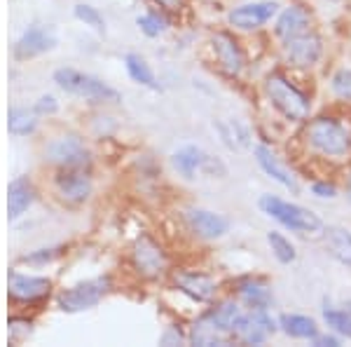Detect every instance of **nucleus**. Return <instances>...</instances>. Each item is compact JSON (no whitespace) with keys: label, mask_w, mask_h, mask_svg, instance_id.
Segmentation results:
<instances>
[{"label":"nucleus","mask_w":351,"mask_h":347,"mask_svg":"<svg viewBox=\"0 0 351 347\" xmlns=\"http://www.w3.org/2000/svg\"><path fill=\"white\" fill-rule=\"evenodd\" d=\"M258 204H260V209H263V214H267L276 223H281L293 232H300V235L324 232V227H326L319 214H314L311 209L300 207V204L281 200V197H276V195H263Z\"/></svg>","instance_id":"1"},{"label":"nucleus","mask_w":351,"mask_h":347,"mask_svg":"<svg viewBox=\"0 0 351 347\" xmlns=\"http://www.w3.org/2000/svg\"><path fill=\"white\" fill-rule=\"evenodd\" d=\"M265 92H267L271 106L284 117H288V120L302 122L309 117V111H311L309 99L300 92L295 85H291L284 76H279V73L267 76V80H265Z\"/></svg>","instance_id":"2"},{"label":"nucleus","mask_w":351,"mask_h":347,"mask_svg":"<svg viewBox=\"0 0 351 347\" xmlns=\"http://www.w3.org/2000/svg\"><path fill=\"white\" fill-rule=\"evenodd\" d=\"M307 144L328 157H344L349 153V134L335 117H316L304 129Z\"/></svg>","instance_id":"3"},{"label":"nucleus","mask_w":351,"mask_h":347,"mask_svg":"<svg viewBox=\"0 0 351 347\" xmlns=\"http://www.w3.org/2000/svg\"><path fill=\"white\" fill-rule=\"evenodd\" d=\"M54 82L59 85L61 89H66L68 94L82 96V99L89 101H104V104H115L120 99V94L112 87H108L104 80L94 76H87V73H80L75 68H59L54 73Z\"/></svg>","instance_id":"4"},{"label":"nucleus","mask_w":351,"mask_h":347,"mask_svg":"<svg viewBox=\"0 0 351 347\" xmlns=\"http://www.w3.org/2000/svg\"><path fill=\"white\" fill-rule=\"evenodd\" d=\"M45 160L61 169L84 167V164H89V148L84 146V141L75 134L54 136V139L47 141V146H45Z\"/></svg>","instance_id":"5"},{"label":"nucleus","mask_w":351,"mask_h":347,"mask_svg":"<svg viewBox=\"0 0 351 347\" xmlns=\"http://www.w3.org/2000/svg\"><path fill=\"white\" fill-rule=\"evenodd\" d=\"M108 289H110L108 277H96V280L80 282V284H75V287L59 293V307L64 312L89 310V307L99 305V300L108 293Z\"/></svg>","instance_id":"6"},{"label":"nucleus","mask_w":351,"mask_h":347,"mask_svg":"<svg viewBox=\"0 0 351 347\" xmlns=\"http://www.w3.org/2000/svg\"><path fill=\"white\" fill-rule=\"evenodd\" d=\"M132 265L145 280H157L167 270V254L150 235H141L132 247Z\"/></svg>","instance_id":"7"},{"label":"nucleus","mask_w":351,"mask_h":347,"mask_svg":"<svg viewBox=\"0 0 351 347\" xmlns=\"http://www.w3.org/2000/svg\"><path fill=\"white\" fill-rule=\"evenodd\" d=\"M281 12V5L276 0H253V3L239 5L228 14V21L239 31H256L269 24Z\"/></svg>","instance_id":"8"},{"label":"nucleus","mask_w":351,"mask_h":347,"mask_svg":"<svg viewBox=\"0 0 351 347\" xmlns=\"http://www.w3.org/2000/svg\"><path fill=\"white\" fill-rule=\"evenodd\" d=\"M284 56L291 66L295 68H311L319 64V59L324 56V43L316 33H302V36L288 38L284 41Z\"/></svg>","instance_id":"9"},{"label":"nucleus","mask_w":351,"mask_h":347,"mask_svg":"<svg viewBox=\"0 0 351 347\" xmlns=\"http://www.w3.org/2000/svg\"><path fill=\"white\" fill-rule=\"evenodd\" d=\"M276 328H279V322L271 320L267 310H251L243 312L241 320L237 322L234 335L246 345H263L271 333H276Z\"/></svg>","instance_id":"10"},{"label":"nucleus","mask_w":351,"mask_h":347,"mask_svg":"<svg viewBox=\"0 0 351 347\" xmlns=\"http://www.w3.org/2000/svg\"><path fill=\"white\" fill-rule=\"evenodd\" d=\"M59 197L68 204H82L89 200L94 190V183L89 179V174L84 172V167H73V169H61V174L54 181Z\"/></svg>","instance_id":"11"},{"label":"nucleus","mask_w":351,"mask_h":347,"mask_svg":"<svg viewBox=\"0 0 351 347\" xmlns=\"http://www.w3.org/2000/svg\"><path fill=\"white\" fill-rule=\"evenodd\" d=\"M232 340H237L234 333L218 322V317L213 315V310L204 312V315L192 324V328H190V343L192 345H202V347L230 345Z\"/></svg>","instance_id":"12"},{"label":"nucleus","mask_w":351,"mask_h":347,"mask_svg":"<svg viewBox=\"0 0 351 347\" xmlns=\"http://www.w3.org/2000/svg\"><path fill=\"white\" fill-rule=\"evenodd\" d=\"M173 284L180 293L190 295L197 303H206V300H211L218 291V284L211 275H206V272H195V270L176 272Z\"/></svg>","instance_id":"13"},{"label":"nucleus","mask_w":351,"mask_h":347,"mask_svg":"<svg viewBox=\"0 0 351 347\" xmlns=\"http://www.w3.org/2000/svg\"><path fill=\"white\" fill-rule=\"evenodd\" d=\"M54 47H56L54 28L36 24V26L28 28L24 36L16 41L14 54H16V59H31V56L45 54V52H49V49H54Z\"/></svg>","instance_id":"14"},{"label":"nucleus","mask_w":351,"mask_h":347,"mask_svg":"<svg viewBox=\"0 0 351 347\" xmlns=\"http://www.w3.org/2000/svg\"><path fill=\"white\" fill-rule=\"evenodd\" d=\"M52 282L47 277H36V275H10V298L16 303H38V300L47 298Z\"/></svg>","instance_id":"15"},{"label":"nucleus","mask_w":351,"mask_h":347,"mask_svg":"<svg viewBox=\"0 0 351 347\" xmlns=\"http://www.w3.org/2000/svg\"><path fill=\"white\" fill-rule=\"evenodd\" d=\"M188 225L202 240H218L230 230V221L223 214L208 212V209H190Z\"/></svg>","instance_id":"16"},{"label":"nucleus","mask_w":351,"mask_h":347,"mask_svg":"<svg viewBox=\"0 0 351 347\" xmlns=\"http://www.w3.org/2000/svg\"><path fill=\"white\" fill-rule=\"evenodd\" d=\"M311 26V12L304 5H288V8L281 10L279 14H276V36L284 38H295V36H302V33H307Z\"/></svg>","instance_id":"17"},{"label":"nucleus","mask_w":351,"mask_h":347,"mask_svg":"<svg viewBox=\"0 0 351 347\" xmlns=\"http://www.w3.org/2000/svg\"><path fill=\"white\" fill-rule=\"evenodd\" d=\"M253 155H256V162L260 164V169H263V172L267 174L269 179H274L276 183L288 188L291 192H298L300 190L295 176H293L291 169H288L286 164L274 155V150H271V148H267V146H256Z\"/></svg>","instance_id":"18"},{"label":"nucleus","mask_w":351,"mask_h":347,"mask_svg":"<svg viewBox=\"0 0 351 347\" xmlns=\"http://www.w3.org/2000/svg\"><path fill=\"white\" fill-rule=\"evenodd\" d=\"M211 45H213V52H216V59L220 68L230 76H239L241 68H243V54H241V47L230 33H216L211 38Z\"/></svg>","instance_id":"19"},{"label":"nucleus","mask_w":351,"mask_h":347,"mask_svg":"<svg viewBox=\"0 0 351 347\" xmlns=\"http://www.w3.org/2000/svg\"><path fill=\"white\" fill-rule=\"evenodd\" d=\"M237 295L248 310H267L271 300H274L269 284L265 280H258V277H246V280L237 284Z\"/></svg>","instance_id":"20"},{"label":"nucleus","mask_w":351,"mask_h":347,"mask_svg":"<svg viewBox=\"0 0 351 347\" xmlns=\"http://www.w3.org/2000/svg\"><path fill=\"white\" fill-rule=\"evenodd\" d=\"M324 244L328 254L342 265L351 267V230L344 225H326L324 227Z\"/></svg>","instance_id":"21"},{"label":"nucleus","mask_w":351,"mask_h":347,"mask_svg":"<svg viewBox=\"0 0 351 347\" xmlns=\"http://www.w3.org/2000/svg\"><path fill=\"white\" fill-rule=\"evenodd\" d=\"M33 200H36V192H33L31 181H28L26 176L14 179L8 188V216H10V221L19 219V216L33 204Z\"/></svg>","instance_id":"22"},{"label":"nucleus","mask_w":351,"mask_h":347,"mask_svg":"<svg viewBox=\"0 0 351 347\" xmlns=\"http://www.w3.org/2000/svg\"><path fill=\"white\" fill-rule=\"evenodd\" d=\"M173 169L185 179H195L197 172H204V164H206V153L197 146H185L171 157Z\"/></svg>","instance_id":"23"},{"label":"nucleus","mask_w":351,"mask_h":347,"mask_svg":"<svg viewBox=\"0 0 351 347\" xmlns=\"http://www.w3.org/2000/svg\"><path fill=\"white\" fill-rule=\"evenodd\" d=\"M279 328L286 335H291V338H302V340H311L319 333V324L307 315H281Z\"/></svg>","instance_id":"24"},{"label":"nucleus","mask_w":351,"mask_h":347,"mask_svg":"<svg viewBox=\"0 0 351 347\" xmlns=\"http://www.w3.org/2000/svg\"><path fill=\"white\" fill-rule=\"evenodd\" d=\"M267 244H269L271 254H274V258L279 260V263H284V265L295 263L298 249H295V244H293V242L284 235V232L269 230V232H267Z\"/></svg>","instance_id":"25"},{"label":"nucleus","mask_w":351,"mask_h":347,"mask_svg":"<svg viewBox=\"0 0 351 347\" xmlns=\"http://www.w3.org/2000/svg\"><path fill=\"white\" fill-rule=\"evenodd\" d=\"M124 66H127V73L134 82L143 85V87H150V89H157V82H155V76H152L150 66L145 64L143 56L138 54H127L124 56Z\"/></svg>","instance_id":"26"},{"label":"nucleus","mask_w":351,"mask_h":347,"mask_svg":"<svg viewBox=\"0 0 351 347\" xmlns=\"http://www.w3.org/2000/svg\"><path fill=\"white\" fill-rule=\"evenodd\" d=\"M324 322L332 328L337 335L351 340V312L347 307H324Z\"/></svg>","instance_id":"27"},{"label":"nucleus","mask_w":351,"mask_h":347,"mask_svg":"<svg viewBox=\"0 0 351 347\" xmlns=\"http://www.w3.org/2000/svg\"><path fill=\"white\" fill-rule=\"evenodd\" d=\"M36 124H38L36 115L24 111V108H12V111H10V115H8L10 132L16 134V136H26V134L36 132Z\"/></svg>","instance_id":"28"},{"label":"nucleus","mask_w":351,"mask_h":347,"mask_svg":"<svg viewBox=\"0 0 351 347\" xmlns=\"http://www.w3.org/2000/svg\"><path fill=\"white\" fill-rule=\"evenodd\" d=\"M330 92L342 101L351 104V68H339L330 78Z\"/></svg>","instance_id":"29"},{"label":"nucleus","mask_w":351,"mask_h":347,"mask_svg":"<svg viewBox=\"0 0 351 347\" xmlns=\"http://www.w3.org/2000/svg\"><path fill=\"white\" fill-rule=\"evenodd\" d=\"M75 16H77L80 21H84L87 26H92L94 31L104 33L106 21H104V16H101L99 10L92 8V5H75Z\"/></svg>","instance_id":"30"},{"label":"nucleus","mask_w":351,"mask_h":347,"mask_svg":"<svg viewBox=\"0 0 351 347\" xmlns=\"http://www.w3.org/2000/svg\"><path fill=\"white\" fill-rule=\"evenodd\" d=\"M136 24H138V26H141V31H143L145 36H150V38L160 36L164 28H167V21H164L162 16H160V14H155V12L138 16V19H136Z\"/></svg>","instance_id":"31"},{"label":"nucleus","mask_w":351,"mask_h":347,"mask_svg":"<svg viewBox=\"0 0 351 347\" xmlns=\"http://www.w3.org/2000/svg\"><path fill=\"white\" fill-rule=\"evenodd\" d=\"M311 192H314L316 197H324V200H332V197H337V188L332 183H326V181L311 183Z\"/></svg>","instance_id":"32"},{"label":"nucleus","mask_w":351,"mask_h":347,"mask_svg":"<svg viewBox=\"0 0 351 347\" xmlns=\"http://www.w3.org/2000/svg\"><path fill=\"white\" fill-rule=\"evenodd\" d=\"M59 111V104H56V99L54 96H43L40 101L36 104V113H47V115H52V113H56Z\"/></svg>","instance_id":"33"},{"label":"nucleus","mask_w":351,"mask_h":347,"mask_svg":"<svg viewBox=\"0 0 351 347\" xmlns=\"http://www.w3.org/2000/svg\"><path fill=\"white\" fill-rule=\"evenodd\" d=\"M56 254H59V251H56V249H43L40 254L24 256V260H26V263H45V260H52Z\"/></svg>","instance_id":"34"},{"label":"nucleus","mask_w":351,"mask_h":347,"mask_svg":"<svg viewBox=\"0 0 351 347\" xmlns=\"http://www.w3.org/2000/svg\"><path fill=\"white\" fill-rule=\"evenodd\" d=\"M311 343H314L316 347H337L339 338H335V335H328V333H316L314 338H311Z\"/></svg>","instance_id":"35"},{"label":"nucleus","mask_w":351,"mask_h":347,"mask_svg":"<svg viewBox=\"0 0 351 347\" xmlns=\"http://www.w3.org/2000/svg\"><path fill=\"white\" fill-rule=\"evenodd\" d=\"M162 345H173V343H180V333H176V331H169L167 335H162V340H160Z\"/></svg>","instance_id":"36"},{"label":"nucleus","mask_w":351,"mask_h":347,"mask_svg":"<svg viewBox=\"0 0 351 347\" xmlns=\"http://www.w3.org/2000/svg\"><path fill=\"white\" fill-rule=\"evenodd\" d=\"M155 3H160L167 10H180V0H155Z\"/></svg>","instance_id":"37"},{"label":"nucleus","mask_w":351,"mask_h":347,"mask_svg":"<svg viewBox=\"0 0 351 347\" xmlns=\"http://www.w3.org/2000/svg\"><path fill=\"white\" fill-rule=\"evenodd\" d=\"M347 200L351 202V174H349V179H347Z\"/></svg>","instance_id":"38"},{"label":"nucleus","mask_w":351,"mask_h":347,"mask_svg":"<svg viewBox=\"0 0 351 347\" xmlns=\"http://www.w3.org/2000/svg\"><path fill=\"white\" fill-rule=\"evenodd\" d=\"M344 307H347V310L351 312V300H347V303H344Z\"/></svg>","instance_id":"39"}]
</instances>
